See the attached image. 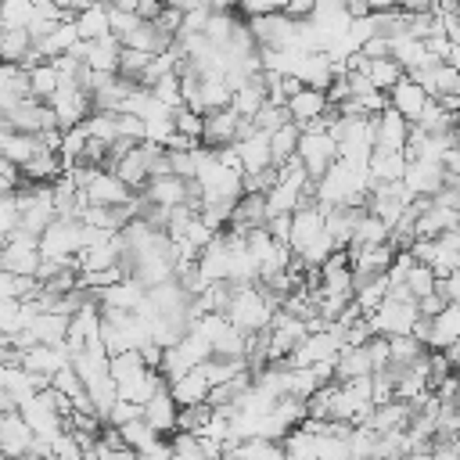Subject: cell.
<instances>
[{"label": "cell", "mask_w": 460, "mask_h": 460, "mask_svg": "<svg viewBox=\"0 0 460 460\" xmlns=\"http://www.w3.org/2000/svg\"><path fill=\"white\" fill-rule=\"evenodd\" d=\"M280 305L266 295V288H262V280H234V295H230V305H226V316L241 327V331H262V327H270V320H273V313H277Z\"/></svg>", "instance_id": "6da1fadb"}, {"label": "cell", "mask_w": 460, "mask_h": 460, "mask_svg": "<svg viewBox=\"0 0 460 460\" xmlns=\"http://www.w3.org/2000/svg\"><path fill=\"white\" fill-rule=\"evenodd\" d=\"M298 158L309 169L313 180H320L334 162H338V137L323 126H305L298 140Z\"/></svg>", "instance_id": "7a4b0ae2"}, {"label": "cell", "mask_w": 460, "mask_h": 460, "mask_svg": "<svg viewBox=\"0 0 460 460\" xmlns=\"http://www.w3.org/2000/svg\"><path fill=\"white\" fill-rule=\"evenodd\" d=\"M417 316H420L417 298H395V295H388L374 313H367L374 334H410Z\"/></svg>", "instance_id": "3957f363"}, {"label": "cell", "mask_w": 460, "mask_h": 460, "mask_svg": "<svg viewBox=\"0 0 460 460\" xmlns=\"http://www.w3.org/2000/svg\"><path fill=\"white\" fill-rule=\"evenodd\" d=\"M40 248H43V259L75 255V252L83 248V219H75V216H58V219L40 234Z\"/></svg>", "instance_id": "277c9868"}, {"label": "cell", "mask_w": 460, "mask_h": 460, "mask_svg": "<svg viewBox=\"0 0 460 460\" xmlns=\"http://www.w3.org/2000/svg\"><path fill=\"white\" fill-rule=\"evenodd\" d=\"M32 442H36V431L25 420V413L22 410H4L0 413V453L7 460H29Z\"/></svg>", "instance_id": "5b68a950"}, {"label": "cell", "mask_w": 460, "mask_h": 460, "mask_svg": "<svg viewBox=\"0 0 460 460\" xmlns=\"http://www.w3.org/2000/svg\"><path fill=\"white\" fill-rule=\"evenodd\" d=\"M43 262V248L36 234L18 230L14 237H4V252H0V266L14 270V273H36Z\"/></svg>", "instance_id": "8992f818"}, {"label": "cell", "mask_w": 460, "mask_h": 460, "mask_svg": "<svg viewBox=\"0 0 460 460\" xmlns=\"http://www.w3.org/2000/svg\"><path fill=\"white\" fill-rule=\"evenodd\" d=\"M122 40L115 36V32H108V36H101V40H79L75 47H72V54L75 58H83L90 68H97V72H119V61H122Z\"/></svg>", "instance_id": "52a82bcc"}, {"label": "cell", "mask_w": 460, "mask_h": 460, "mask_svg": "<svg viewBox=\"0 0 460 460\" xmlns=\"http://www.w3.org/2000/svg\"><path fill=\"white\" fill-rule=\"evenodd\" d=\"M241 126H244V115H241L234 104H226V108H212V111H205V133H201V140H205L208 147L237 144Z\"/></svg>", "instance_id": "ba28073f"}, {"label": "cell", "mask_w": 460, "mask_h": 460, "mask_svg": "<svg viewBox=\"0 0 460 460\" xmlns=\"http://www.w3.org/2000/svg\"><path fill=\"white\" fill-rule=\"evenodd\" d=\"M266 219H270L266 194H262V190H244V194L237 198V205H234V212H230V223H226L223 230H230V234H248V230H255V226H266Z\"/></svg>", "instance_id": "9c48e42d"}, {"label": "cell", "mask_w": 460, "mask_h": 460, "mask_svg": "<svg viewBox=\"0 0 460 460\" xmlns=\"http://www.w3.org/2000/svg\"><path fill=\"white\" fill-rule=\"evenodd\" d=\"M90 194V205H126L137 190L115 172V169H97L93 180L83 187Z\"/></svg>", "instance_id": "30bf717a"}, {"label": "cell", "mask_w": 460, "mask_h": 460, "mask_svg": "<svg viewBox=\"0 0 460 460\" xmlns=\"http://www.w3.org/2000/svg\"><path fill=\"white\" fill-rule=\"evenodd\" d=\"M237 151H241V162H244V176L277 165V162H273V140H270V129H259V126H255L248 137L237 140Z\"/></svg>", "instance_id": "8fae6325"}, {"label": "cell", "mask_w": 460, "mask_h": 460, "mask_svg": "<svg viewBox=\"0 0 460 460\" xmlns=\"http://www.w3.org/2000/svg\"><path fill=\"white\" fill-rule=\"evenodd\" d=\"M388 97H392V108H399L410 122H417V119H420V111H424V104H428L435 93H431L424 83H417L413 75H402V79L388 90Z\"/></svg>", "instance_id": "7c38bea8"}, {"label": "cell", "mask_w": 460, "mask_h": 460, "mask_svg": "<svg viewBox=\"0 0 460 460\" xmlns=\"http://www.w3.org/2000/svg\"><path fill=\"white\" fill-rule=\"evenodd\" d=\"M327 108H331V97H327V90H323V86H309V83H305L295 97H288V115H291L302 129H305L309 122H316Z\"/></svg>", "instance_id": "4fadbf2b"}, {"label": "cell", "mask_w": 460, "mask_h": 460, "mask_svg": "<svg viewBox=\"0 0 460 460\" xmlns=\"http://www.w3.org/2000/svg\"><path fill=\"white\" fill-rule=\"evenodd\" d=\"M374 126H377V140L374 147H385V151H402L406 147V137H410V119L399 111V108H385L381 115H374Z\"/></svg>", "instance_id": "5bb4252c"}, {"label": "cell", "mask_w": 460, "mask_h": 460, "mask_svg": "<svg viewBox=\"0 0 460 460\" xmlns=\"http://www.w3.org/2000/svg\"><path fill=\"white\" fill-rule=\"evenodd\" d=\"M144 417H147V424H155L162 435H172V431L180 428V402H176V395H172L169 385H162V388L144 402Z\"/></svg>", "instance_id": "9a60e30c"}, {"label": "cell", "mask_w": 460, "mask_h": 460, "mask_svg": "<svg viewBox=\"0 0 460 460\" xmlns=\"http://www.w3.org/2000/svg\"><path fill=\"white\" fill-rule=\"evenodd\" d=\"M169 388H172V395H176V402H180V406L205 402V399L212 395V381H208V374H205V367H201V363H198V367H190L187 374H180L176 381H169Z\"/></svg>", "instance_id": "2e32d148"}, {"label": "cell", "mask_w": 460, "mask_h": 460, "mask_svg": "<svg viewBox=\"0 0 460 460\" xmlns=\"http://www.w3.org/2000/svg\"><path fill=\"white\" fill-rule=\"evenodd\" d=\"M0 147H4V158L25 165L32 155L43 151V140H40V133H25V129H14V126H4V133H0Z\"/></svg>", "instance_id": "e0dca14e"}, {"label": "cell", "mask_w": 460, "mask_h": 460, "mask_svg": "<svg viewBox=\"0 0 460 460\" xmlns=\"http://www.w3.org/2000/svg\"><path fill=\"white\" fill-rule=\"evenodd\" d=\"M22 97H32L29 68H22L18 61H4V72H0V108L18 104Z\"/></svg>", "instance_id": "ac0fdd59"}, {"label": "cell", "mask_w": 460, "mask_h": 460, "mask_svg": "<svg viewBox=\"0 0 460 460\" xmlns=\"http://www.w3.org/2000/svg\"><path fill=\"white\" fill-rule=\"evenodd\" d=\"M83 40V32H79V25H75V18L72 22H61V25H54L43 40H36V47L47 54V58H58V54H68L75 43Z\"/></svg>", "instance_id": "d6986e66"}, {"label": "cell", "mask_w": 460, "mask_h": 460, "mask_svg": "<svg viewBox=\"0 0 460 460\" xmlns=\"http://www.w3.org/2000/svg\"><path fill=\"white\" fill-rule=\"evenodd\" d=\"M266 101H270V90H266V79H262V72H259V75H252L248 83H241V86L234 90V101H230V104H234L241 115L252 119Z\"/></svg>", "instance_id": "ffe728a7"}, {"label": "cell", "mask_w": 460, "mask_h": 460, "mask_svg": "<svg viewBox=\"0 0 460 460\" xmlns=\"http://www.w3.org/2000/svg\"><path fill=\"white\" fill-rule=\"evenodd\" d=\"M406 165H410L406 151L374 147V155H370V176H374V183H377V180H402V176H406Z\"/></svg>", "instance_id": "44dd1931"}, {"label": "cell", "mask_w": 460, "mask_h": 460, "mask_svg": "<svg viewBox=\"0 0 460 460\" xmlns=\"http://www.w3.org/2000/svg\"><path fill=\"white\" fill-rule=\"evenodd\" d=\"M75 25H79L83 40H101V36H108V32H111V7H108V0H104V4H93V7H86V11H79V14H75Z\"/></svg>", "instance_id": "7402d4cb"}, {"label": "cell", "mask_w": 460, "mask_h": 460, "mask_svg": "<svg viewBox=\"0 0 460 460\" xmlns=\"http://www.w3.org/2000/svg\"><path fill=\"white\" fill-rule=\"evenodd\" d=\"M363 72L370 75V83H374L377 90H392V86L406 75L402 61L392 58V54H385V58H367V68H363Z\"/></svg>", "instance_id": "603a6c76"}, {"label": "cell", "mask_w": 460, "mask_h": 460, "mask_svg": "<svg viewBox=\"0 0 460 460\" xmlns=\"http://www.w3.org/2000/svg\"><path fill=\"white\" fill-rule=\"evenodd\" d=\"M40 288H43V280L36 273H14V270L0 273V295L4 298H36Z\"/></svg>", "instance_id": "cb8c5ba5"}, {"label": "cell", "mask_w": 460, "mask_h": 460, "mask_svg": "<svg viewBox=\"0 0 460 460\" xmlns=\"http://www.w3.org/2000/svg\"><path fill=\"white\" fill-rule=\"evenodd\" d=\"M270 140H273V162L277 165H284L288 158H295L298 155V140H302V126L291 119V122H284V126H277L273 133H270Z\"/></svg>", "instance_id": "d4e9b609"}, {"label": "cell", "mask_w": 460, "mask_h": 460, "mask_svg": "<svg viewBox=\"0 0 460 460\" xmlns=\"http://www.w3.org/2000/svg\"><path fill=\"white\" fill-rule=\"evenodd\" d=\"M29 83H32V97L47 101V97L65 83V75H61V72H58V65L47 58V61H40L36 68H29Z\"/></svg>", "instance_id": "484cf974"}, {"label": "cell", "mask_w": 460, "mask_h": 460, "mask_svg": "<svg viewBox=\"0 0 460 460\" xmlns=\"http://www.w3.org/2000/svg\"><path fill=\"white\" fill-rule=\"evenodd\" d=\"M86 129H90V137L93 140H101V144H115L119 140V111H104V108H93V115L86 119Z\"/></svg>", "instance_id": "4316f807"}, {"label": "cell", "mask_w": 460, "mask_h": 460, "mask_svg": "<svg viewBox=\"0 0 460 460\" xmlns=\"http://www.w3.org/2000/svg\"><path fill=\"white\" fill-rule=\"evenodd\" d=\"M32 43L36 40H32L29 29H7L4 25V32H0V54H4V61H22Z\"/></svg>", "instance_id": "83f0119b"}, {"label": "cell", "mask_w": 460, "mask_h": 460, "mask_svg": "<svg viewBox=\"0 0 460 460\" xmlns=\"http://www.w3.org/2000/svg\"><path fill=\"white\" fill-rule=\"evenodd\" d=\"M402 280H406V288L413 291V298H424V295H431V291L438 288V273H435L428 262H413Z\"/></svg>", "instance_id": "f1b7e54d"}, {"label": "cell", "mask_w": 460, "mask_h": 460, "mask_svg": "<svg viewBox=\"0 0 460 460\" xmlns=\"http://www.w3.org/2000/svg\"><path fill=\"white\" fill-rule=\"evenodd\" d=\"M316 388H320V381H316V370L313 367H288V395L309 399Z\"/></svg>", "instance_id": "f546056e"}, {"label": "cell", "mask_w": 460, "mask_h": 460, "mask_svg": "<svg viewBox=\"0 0 460 460\" xmlns=\"http://www.w3.org/2000/svg\"><path fill=\"white\" fill-rule=\"evenodd\" d=\"M36 0H4V25L7 29H29V22L36 18Z\"/></svg>", "instance_id": "4dcf8cb0"}, {"label": "cell", "mask_w": 460, "mask_h": 460, "mask_svg": "<svg viewBox=\"0 0 460 460\" xmlns=\"http://www.w3.org/2000/svg\"><path fill=\"white\" fill-rule=\"evenodd\" d=\"M22 230V205H18V194L14 190H4V201H0V234L4 237H14Z\"/></svg>", "instance_id": "1f68e13d"}, {"label": "cell", "mask_w": 460, "mask_h": 460, "mask_svg": "<svg viewBox=\"0 0 460 460\" xmlns=\"http://www.w3.org/2000/svg\"><path fill=\"white\" fill-rule=\"evenodd\" d=\"M234 25H237V18H234L230 11H212V18H208V25H205V36H208L212 43L226 47L230 36H234Z\"/></svg>", "instance_id": "d6a6232c"}, {"label": "cell", "mask_w": 460, "mask_h": 460, "mask_svg": "<svg viewBox=\"0 0 460 460\" xmlns=\"http://www.w3.org/2000/svg\"><path fill=\"white\" fill-rule=\"evenodd\" d=\"M147 61H151V54H147V50H140V47H122V61H119V72H122L126 79L140 83V79H144V68H147Z\"/></svg>", "instance_id": "836d02e7"}, {"label": "cell", "mask_w": 460, "mask_h": 460, "mask_svg": "<svg viewBox=\"0 0 460 460\" xmlns=\"http://www.w3.org/2000/svg\"><path fill=\"white\" fill-rule=\"evenodd\" d=\"M252 119H255V126H259V129H270V133H273L277 126L291 122V115H288V104H277V101H266V104H262V108H259Z\"/></svg>", "instance_id": "e575fe53"}, {"label": "cell", "mask_w": 460, "mask_h": 460, "mask_svg": "<svg viewBox=\"0 0 460 460\" xmlns=\"http://www.w3.org/2000/svg\"><path fill=\"white\" fill-rule=\"evenodd\" d=\"M108 7H111V32H115L119 40H126L133 29H140V22H144V14H140V11L115 7V4H108Z\"/></svg>", "instance_id": "d590c367"}, {"label": "cell", "mask_w": 460, "mask_h": 460, "mask_svg": "<svg viewBox=\"0 0 460 460\" xmlns=\"http://www.w3.org/2000/svg\"><path fill=\"white\" fill-rule=\"evenodd\" d=\"M79 456H86V449H83V442L75 438V431H61L58 438H54V460H79Z\"/></svg>", "instance_id": "8d00e7d4"}, {"label": "cell", "mask_w": 460, "mask_h": 460, "mask_svg": "<svg viewBox=\"0 0 460 460\" xmlns=\"http://www.w3.org/2000/svg\"><path fill=\"white\" fill-rule=\"evenodd\" d=\"M417 305H420V313H424V316H435V313H442V309L449 305V295H446L442 288H435L431 295H424V298H417Z\"/></svg>", "instance_id": "74e56055"}, {"label": "cell", "mask_w": 460, "mask_h": 460, "mask_svg": "<svg viewBox=\"0 0 460 460\" xmlns=\"http://www.w3.org/2000/svg\"><path fill=\"white\" fill-rule=\"evenodd\" d=\"M237 7H241V14H244V18H252V14H266V11H277V4H273V0H241Z\"/></svg>", "instance_id": "f35d334b"}, {"label": "cell", "mask_w": 460, "mask_h": 460, "mask_svg": "<svg viewBox=\"0 0 460 460\" xmlns=\"http://www.w3.org/2000/svg\"><path fill=\"white\" fill-rule=\"evenodd\" d=\"M438 288L449 295V302H460V270H453L449 277H438Z\"/></svg>", "instance_id": "ab89813d"}, {"label": "cell", "mask_w": 460, "mask_h": 460, "mask_svg": "<svg viewBox=\"0 0 460 460\" xmlns=\"http://www.w3.org/2000/svg\"><path fill=\"white\" fill-rule=\"evenodd\" d=\"M399 7L417 14V11H435V0H399Z\"/></svg>", "instance_id": "60d3db41"}, {"label": "cell", "mask_w": 460, "mask_h": 460, "mask_svg": "<svg viewBox=\"0 0 460 460\" xmlns=\"http://www.w3.org/2000/svg\"><path fill=\"white\" fill-rule=\"evenodd\" d=\"M435 11H460V0H435Z\"/></svg>", "instance_id": "b9f144b4"}]
</instances>
